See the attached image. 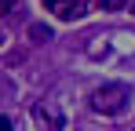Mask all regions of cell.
<instances>
[{"instance_id": "1", "label": "cell", "mask_w": 135, "mask_h": 131, "mask_svg": "<svg viewBox=\"0 0 135 131\" xmlns=\"http://www.w3.org/2000/svg\"><path fill=\"white\" fill-rule=\"evenodd\" d=\"M128 106H132V87L128 84H102L91 95V109L102 113V117H120Z\"/></svg>"}, {"instance_id": "2", "label": "cell", "mask_w": 135, "mask_h": 131, "mask_svg": "<svg viewBox=\"0 0 135 131\" xmlns=\"http://www.w3.org/2000/svg\"><path fill=\"white\" fill-rule=\"evenodd\" d=\"M33 117H37V124L44 131H62L66 128V117H62V109L55 98H44V102H37L33 106Z\"/></svg>"}, {"instance_id": "3", "label": "cell", "mask_w": 135, "mask_h": 131, "mask_svg": "<svg viewBox=\"0 0 135 131\" xmlns=\"http://www.w3.org/2000/svg\"><path fill=\"white\" fill-rule=\"evenodd\" d=\"M44 7H47L59 22H73V18H84L88 0H44Z\"/></svg>"}, {"instance_id": "4", "label": "cell", "mask_w": 135, "mask_h": 131, "mask_svg": "<svg viewBox=\"0 0 135 131\" xmlns=\"http://www.w3.org/2000/svg\"><path fill=\"white\" fill-rule=\"evenodd\" d=\"M29 37H33V44L51 40V26H40V22H33V26H29Z\"/></svg>"}, {"instance_id": "5", "label": "cell", "mask_w": 135, "mask_h": 131, "mask_svg": "<svg viewBox=\"0 0 135 131\" xmlns=\"http://www.w3.org/2000/svg\"><path fill=\"white\" fill-rule=\"evenodd\" d=\"M99 4H102V11H120L128 0H99Z\"/></svg>"}, {"instance_id": "6", "label": "cell", "mask_w": 135, "mask_h": 131, "mask_svg": "<svg viewBox=\"0 0 135 131\" xmlns=\"http://www.w3.org/2000/svg\"><path fill=\"white\" fill-rule=\"evenodd\" d=\"M0 131H11V117H0Z\"/></svg>"}, {"instance_id": "7", "label": "cell", "mask_w": 135, "mask_h": 131, "mask_svg": "<svg viewBox=\"0 0 135 131\" xmlns=\"http://www.w3.org/2000/svg\"><path fill=\"white\" fill-rule=\"evenodd\" d=\"M11 11V0H0V15H7Z\"/></svg>"}, {"instance_id": "8", "label": "cell", "mask_w": 135, "mask_h": 131, "mask_svg": "<svg viewBox=\"0 0 135 131\" xmlns=\"http://www.w3.org/2000/svg\"><path fill=\"white\" fill-rule=\"evenodd\" d=\"M0 47H4V33H0Z\"/></svg>"}, {"instance_id": "9", "label": "cell", "mask_w": 135, "mask_h": 131, "mask_svg": "<svg viewBox=\"0 0 135 131\" xmlns=\"http://www.w3.org/2000/svg\"><path fill=\"white\" fill-rule=\"evenodd\" d=\"M132 15H135V4H132Z\"/></svg>"}]
</instances>
